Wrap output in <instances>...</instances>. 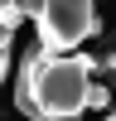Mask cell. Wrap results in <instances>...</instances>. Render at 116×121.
<instances>
[{
	"mask_svg": "<svg viewBox=\"0 0 116 121\" xmlns=\"http://www.w3.org/2000/svg\"><path fill=\"white\" fill-rule=\"evenodd\" d=\"M102 68H106V73H116V53H106V58H102Z\"/></svg>",
	"mask_w": 116,
	"mask_h": 121,
	"instance_id": "8992f818",
	"label": "cell"
},
{
	"mask_svg": "<svg viewBox=\"0 0 116 121\" xmlns=\"http://www.w3.org/2000/svg\"><path fill=\"white\" fill-rule=\"evenodd\" d=\"M106 121H116V112H111V116H106Z\"/></svg>",
	"mask_w": 116,
	"mask_h": 121,
	"instance_id": "ba28073f",
	"label": "cell"
},
{
	"mask_svg": "<svg viewBox=\"0 0 116 121\" xmlns=\"http://www.w3.org/2000/svg\"><path fill=\"white\" fill-rule=\"evenodd\" d=\"M10 5H15V0H0V15H5V10H10Z\"/></svg>",
	"mask_w": 116,
	"mask_h": 121,
	"instance_id": "52a82bcc",
	"label": "cell"
},
{
	"mask_svg": "<svg viewBox=\"0 0 116 121\" xmlns=\"http://www.w3.org/2000/svg\"><path fill=\"white\" fill-rule=\"evenodd\" d=\"M34 24H39V48L73 53L82 39L102 29V15H97V0H44Z\"/></svg>",
	"mask_w": 116,
	"mask_h": 121,
	"instance_id": "7a4b0ae2",
	"label": "cell"
},
{
	"mask_svg": "<svg viewBox=\"0 0 116 121\" xmlns=\"http://www.w3.org/2000/svg\"><path fill=\"white\" fill-rule=\"evenodd\" d=\"M97 68H102V58H87V53L29 48L19 63L15 107L29 121H77L87 112V92L97 82Z\"/></svg>",
	"mask_w": 116,
	"mask_h": 121,
	"instance_id": "6da1fadb",
	"label": "cell"
},
{
	"mask_svg": "<svg viewBox=\"0 0 116 121\" xmlns=\"http://www.w3.org/2000/svg\"><path fill=\"white\" fill-rule=\"evenodd\" d=\"M24 19H29V15H24V10H19V5H10V10H5V15H0V24H5V29H10V34H15V24H24Z\"/></svg>",
	"mask_w": 116,
	"mask_h": 121,
	"instance_id": "277c9868",
	"label": "cell"
},
{
	"mask_svg": "<svg viewBox=\"0 0 116 121\" xmlns=\"http://www.w3.org/2000/svg\"><path fill=\"white\" fill-rule=\"evenodd\" d=\"M87 107H92V112L111 107V87H106V82H92V92H87Z\"/></svg>",
	"mask_w": 116,
	"mask_h": 121,
	"instance_id": "3957f363",
	"label": "cell"
},
{
	"mask_svg": "<svg viewBox=\"0 0 116 121\" xmlns=\"http://www.w3.org/2000/svg\"><path fill=\"white\" fill-rule=\"evenodd\" d=\"M15 5H19V10H24V15H29V19H34V15H39V5H44V0H15Z\"/></svg>",
	"mask_w": 116,
	"mask_h": 121,
	"instance_id": "5b68a950",
	"label": "cell"
}]
</instances>
